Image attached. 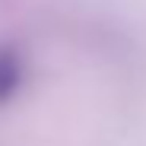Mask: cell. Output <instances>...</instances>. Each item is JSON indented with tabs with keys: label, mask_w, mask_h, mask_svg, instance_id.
<instances>
[{
	"label": "cell",
	"mask_w": 146,
	"mask_h": 146,
	"mask_svg": "<svg viewBox=\"0 0 146 146\" xmlns=\"http://www.w3.org/2000/svg\"><path fill=\"white\" fill-rule=\"evenodd\" d=\"M22 80V64L13 48H0V102L10 99Z\"/></svg>",
	"instance_id": "cell-1"
}]
</instances>
